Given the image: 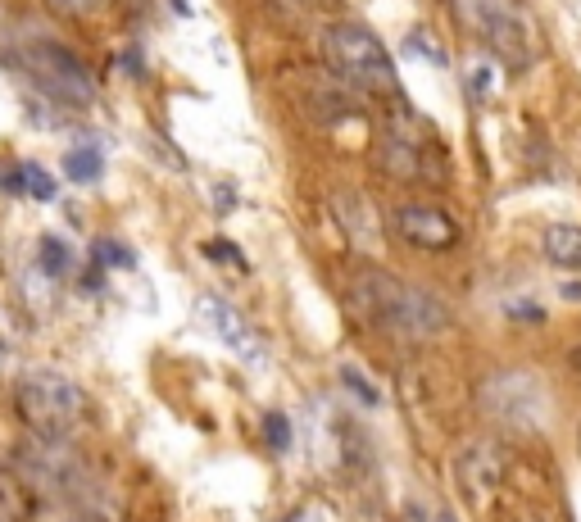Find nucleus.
Wrapping results in <instances>:
<instances>
[{"mask_svg": "<svg viewBox=\"0 0 581 522\" xmlns=\"http://www.w3.org/2000/svg\"><path fill=\"white\" fill-rule=\"evenodd\" d=\"M350 305L359 318L404 341H432V336L450 332V309L436 300L432 291L414 282H400L391 273H359L350 282Z\"/></svg>", "mask_w": 581, "mask_h": 522, "instance_id": "nucleus-1", "label": "nucleus"}, {"mask_svg": "<svg viewBox=\"0 0 581 522\" xmlns=\"http://www.w3.org/2000/svg\"><path fill=\"white\" fill-rule=\"evenodd\" d=\"M323 64L341 82L364 91V96L404 100L391 50H386L382 37H377L373 28H364V23H332V28L323 32Z\"/></svg>", "mask_w": 581, "mask_h": 522, "instance_id": "nucleus-2", "label": "nucleus"}, {"mask_svg": "<svg viewBox=\"0 0 581 522\" xmlns=\"http://www.w3.org/2000/svg\"><path fill=\"white\" fill-rule=\"evenodd\" d=\"M450 14L477 46H486L495 60L513 64H532L536 55V37H532V19L518 0H450Z\"/></svg>", "mask_w": 581, "mask_h": 522, "instance_id": "nucleus-3", "label": "nucleus"}, {"mask_svg": "<svg viewBox=\"0 0 581 522\" xmlns=\"http://www.w3.org/2000/svg\"><path fill=\"white\" fill-rule=\"evenodd\" d=\"M19 414L41 441L55 445L82 423L87 400H82V391L69 382V377L32 373V377H23V386H19Z\"/></svg>", "mask_w": 581, "mask_h": 522, "instance_id": "nucleus-4", "label": "nucleus"}, {"mask_svg": "<svg viewBox=\"0 0 581 522\" xmlns=\"http://www.w3.org/2000/svg\"><path fill=\"white\" fill-rule=\"evenodd\" d=\"M477 404L504 427H518V432H541L545 418H550V395L545 382L527 368H500L482 382Z\"/></svg>", "mask_w": 581, "mask_h": 522, "instance_id": "nucleus-5", "label": "nucleus"}, {"mask_svg": "<svg viewBox=\"0 0 581 522\" xmlns=\"http://www.w3.org/2000/svg\"><path fill=\"white\" fill-rule=\"evenodd\" d=\"M23 64H28L32 78H37L55 100H64V105H91V100H96L91 73L82 69V60L69 46H60V41H37V46H28Z\"/></svg>", "mask_w": 581, "mask_h": 522, "instance_id": "nucleus-6", "label": "nucleus"}, {"mask_svg": "<svg viewBox=\"0 0 581 522\" xmlns=\"http://www.w3.org/2000/svg\"><path fill=\"white\" fill-rule=\"evenodd\" d=\"M454 491L463 495V504H477V509H486V504L500 495L504 477H509V454H504L500 441H491V436H477V441H468L459 454H454Z\"/></svg>", "mask_w": 581, "mask_h": 522, "instance_id": "nucleus-7", "label": "nucleus"}, {"mask_svg": "<svg viewBox=\"0 0 581 522\" xmlns=\"http://www.w3.org/2000/svg\"><path fill=\"white\" fill-rule=\"evenodd\" d=\"M391 227L418 250H450L459 246V223L441 205H400L391 214Z\"/></svg>", "mask_w": 581, "mask_h": 522, "instance_id": "nucleus-8", "label": "nucleus"}, {"mask_svg": "<svg viewBox=\"0 0 581 522\" xmlns=\"http://www.w3.org/2000/svg\"><path fill=\"white\" fill-rule=\"evenodd\" d=\"M200 318H205L209 332H214L227 350H237L246 364H264V341H259V332L250 327V318H241L227 300L205 296V300H200Z\"/></svg>", "mask_w": 581, "mask_h": 522, "instance_id": "nucleus-9", "label": "nucleus"}, {"mask_svg": "<svg viewBox=\"0 0 581 522\" xmlns=\"http://www.w3.org/2000/svg\"><path fill=\"white\" fill-rule=\"evenodd\" d=\"M541 255L550 259L554 268H568V273H577V268H581V227L550 223L541 232Z\"/></svg>", "mask_w": 581, "mask_h": 522, "instance_id": "nucleus-10", "label": "nucleus"}, {"mask_svg": "<svg viewBox=\"0 0 581 522\" xmlns=\"http://www.w3.org/2000/svg\"><path fill=\"white\" fill-rule=\"evenodd\" d=\"M64 173H69L73 182H96L100 178V150H91V146L69 150V155H64Z\"/></svg>", "mask_w": 581, "mask_h": 522, "instance_id": "nucleus-11", "label": "nucleus"}, {"mask_svg": "<svg viewBox=\"0 0 581 522\" xmlns=\"http://www.w3.org/2000/svg\"><path fill=\"white\" fill-rule=\"evenodd\" d=\"M41 268H46L50 277H64L73 268V250H69V241H60V237H46L41 241Z\"/></svg>", "mask_w": 581, "mask_h": 522, "instance_id": "nucleus-12", "label": "nucleus"}, {"mask_svg": "<svg viewBox=\"0 0 581 522\" xmlns=\"http://www.w3.org/2000/svg\"><path fill=\"white\" fill-rule=\"evenodd\" d=\"M264 436H268L273 450H286V445H291V423H286L282 414H268L264 418Z\"/></svg>", "mask_w": 581, "mask_h": 522, "instance_id": "nucleus-13", "label": "nucleus"}, {"mask_svg": "<svg viewBox=\"0 0 581 522\" xmlns=\"http://www.w3.org/2000/svg\"><path fill=\"white\" fill-rule=\"evenodd\" d=\"M19 182H28V191H32V196H37V200H50V196H55V182H50L37 164H28V168H23V178H19Z\"/></svg>", "mask_w": 581, "mask_h": 522, "instance_id": "nucleus-14", "label": "nucleus"}, {"mask_svg": "<svg viewBox=\"0 0 581 522\" xmlns=\"http://www.w3.org/2000/svg\"><path fill=\"white\" fill-rule=\"evenodd\" d=\"M341 377H345V382H350V386H355V395H359V400L377 404V391H373V382H368V377H359L355 368H341Z\"/></svg>", "mask_w": 581, "mask_h": 522, "instance_id": "nucleus-15", "label": "nucleus"}, {"mask_svg": "<svg viewBox=\"0 0 581 522\" xmlns=\"http://www.w3.org/2000/svg\"><path fill=\"white\" fill-rule=\"evenodd\" d=\"M50 5L64 14H91V10H100V5H109V0H50Z\"/></svg>", "mask_w": 581, "mask_h": 522, "instance_id": "nucleus-16", "label": "nucleus"}, {"mask_svg": "<svg viewBox=\"0 0 581 522\" xmlns=\"http://www.w3.org/2000/svg\"><path fill=\"white\" fill-rule=\"evenodd\" d=\"M209 255H214V259H232V264H246V259H241L237 255V250H232V241H209Z\"/></svg>", "mask_w": 581, "mask_h": 522, "instance_id": "nucleus-17", "label": "nucleus"}]
</instances>
